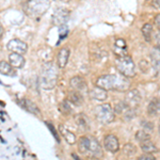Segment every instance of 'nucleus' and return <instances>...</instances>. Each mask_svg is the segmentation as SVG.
I'll use <instances>...</instances> for the list:
<instances>
[{
    "mask_svg": "<svg viewBox=\"0 0 160 160\" xmlns=\"http://www.w3.org/2000/svg\"><path fill=\"white\" fill-rule=\"evenodd\" d=\"M60 130H61V132H63V136H64V138H65V140L68 143L74 144L75 142H76V136H75L73 132H71V131H68V130H65L63 126H61L60 127Z\"/></svg>",
    "mask_w": 160,
    "mask_h": 160,
    "instance_id": "obj_24",
    "label": "nucleus"
},
{
    "mask_svg": "<svg viewBox=\"0 0 160 160\" xmlns=\"http://www.w3.org/2000/svg\"><path fill=\"white\" fill-rule=\"evenodd\" d=\"M69 11L66 9H57L55 14L52 16V22L53 24L57 26L65 25V22H68L69 18Z\"/></svg>",
    "mask_w": 160,
    "mask_h": 160,
    "instance_id": "obj_9",
    "label": "nucleus"
},
{
    "mask_svg": "<svg viewBox=\"0 0 160 160\" xmlns=\"http://www.w3.org/2000/svg\"><path fill=\"white\" fill-rule=\"evenodd\" d=\"M113 110L118 114L123 115L126 120H131L136 117V109H131L130 107H128V105L125 102H120L118 104H117Z\"/></svg>",
    "mask_w": 160,
    "mask_h": 160,
    "instance_id": "obj_6",
    "label": "nucleus"
},
{
    "mask_svg": "<svg viewBox=\"0 0 160 160\" xmlns=\"http://www.w3.org/2000/svg\"><path fill=\"white\" fill-rule=\"evenodd\" d=\"M159 110H160V104L158 98H153L149 102L148 106V113L149 117H158L159 115Z\"/></svg>",
    "mask_w": 160,
    "mask_h": 160,
    "instance_id": "obj_18",
    "label": "nucleus"
},
{
    "mask_svg": "<svg viewBox=\"0 0 160 160\" xmlns=\"http://www.w3.org/2000/svg\"><path fill=\"white\" fill-rule=\"evenodd\" d=\"M124 153L127 155V156H133L135 154H137V148L133 144L128 143L124 146Z\"/></svg>",
    "mask_w": 160,
    "mask_h": 160,
    "instance_id": "obj_25",
    "label": "nucleus"
},
{
    "mask_svg": "<svg viewBox=\"0 0 160 160\" xmlns=\"http://www.w3.org/2000/svg\"><path fill=\"white\" fill-rule=\"evenodd\" d=\"M9 61H10V64H11L13 68H22V66L25 65V58L22 55L16 53V52H11V53H10Z\"/></svg>",
    "mask_w": 160,
    "mask_h": 160,
    "instance_id": "obj_15",
    "label": "nucleus"
},
{
    "mask_svg": "<svg viewBox=\"0 0 160 160\" xmlns=\"http://www.w3.org/2000/svg\"><path fill=\"white\" fill-rule=\"evenodd\" d=\"M75 122L78 125V127L82 128V129H84V130L89 129V122H88L84 114H77L76 117H75Z\"/></svg>",
    "mask_w": 160,
    "mask_h": 160,
    "instance_id": "obj_22",
    "label": "nucleus"
},
{
    "mask_svg": "<svg viewBox=\"0 0 160 160\" xmlns=\"http://www.w3.org/2000/svg\"><path fill=\"white\" fill-rule=\"evenodd\" d=\"M143 129L144 131H146V132H152V131L154 130V124L151 123V122H148V123H144L143 124Z\"/></svg>",
    "mask_w": 160,
    "mask_h": 160,
    "instance_id": "obj_29",
    "label": "nucleus"
},
{
    "mask_svg": "<svg viewBox=\"0 0 160 160\" xmlns=\"http://www.w3.org/2000/svg\"><path fill=\"white\" fill-rule=\"evenodd\" d=\"M0 73L6 76H13L14 75V69L13 66L10 63H8L6 61L0 62Z\"/></svg>",
    "mask_w": 160,
    "mask_h": 160,
    "instance_id": "obj_21",
    "label": "nucleus"
},
{
    "mask_svg": "<svg viewBox=\"0 0 160 160\" xmlns=\"http://www.w3.org/2000/svg\"><path fill=\"white\" fill-rule=\"evenodd\" d=\"M78 149H79V153H81L82 155H88V154H89L90 137H81V138L79 139Z\"/></svg>",
    "mask_w": 160,
    "mask_h": 160,
    "instance_id": "obj_20",
    "label": "nucleus"
},
{
    "mask_svg": "<svg viewBox=\"0 0 160 160\" xmlns=\"http://www.w3.org/2000/svg\"><path fill=\"white\" fill-rule=\"evenodd\" d=\"M140 148L143 151V153L148 154H156L158 153V148L151 141V139H148L145 141L140 142Z\"/></svg>",
    "mask_w": 160,
    "mask_h": 160,
    "instance_id": "obj_17",
    "label": "nucleus"
},
{
    "mask_svg": "<svg viewBox=\"0 0 160 160\" xmlns=\"http://www.w3.org/2000/svg\"><path fill=\"white\" fill-rule=\"evenodd\" d=\"M107 91L105 89H102L99 87H95L94 89L90 91V97L94 100H98V102H104L107 99Z\"/></svg>",
    "mask_w": 160,
    "mask_h": 160,
    "instance_id": "obj_14",
    "label": "nucleus"
},
{
    "mask_svg": "<svg viewBox=\"0 0 160 160\" xmlns=\"http://www.w3.org/2000/svg\"><path fill=\"white\" fill-rule=\"evenodd\" d=\"M2 35H3V27H2V25L0 24V38H2Z\"/></svg>",
    "mask_w": 160,
    "mask_h": 160,
    "instance_id": "obj_34",
    "label": "nucleus"
},
{
    "mask_svg": "<svg viewBox=\"0 0 160 160\" xmlns=\"http://www.w3.org/2000/svg\"><path fill=\"white\" fill-rule=\"evenodd\" d=\"M62 1H64V2H68V1H71V0H62Z\"/></svg>",
    "mask_w": 160,
    "mask_h": 160,
    "instance_id": "obj_35",
    "label": "nucleus"
},
{
    "mask_svg": "<svg viewBox=\"0 0 160 160\" xmlns=\"http://www.w3.org/2000/svg\"><path fill=\"white\" fill-rule=\"evenodd\" d=\"M68 102H71L72 104L76 105V106H80L83 102V96H82V93H80L76 90H73L68 93Z\"/></svg>",
    "mask_w": 160,
    "mask_h": 160,
    "instance_id": "obj_19",
    "label": "nucleus"
},
{
    "mask_svg": "<svg viewBox=\"0 0 160 160\" xmlns=\"http://www.w3.org/2000/svg\"><path fill=\"white\" fill-rule=\"evenodd\" d=\"M155 22H156V25H157V27L159 28V26H160V15L158 14L156 16V18H155Z\"/></svg>",
    "mask_w": 160,
    "mask_h": 160,
    "instance_id": "obj_32",
    "label": "nucleus"
},
{
    "mask_svg": "<svg viewBox=\"0 0 160 160\" xmlns=\"http://www.w3.org/2000/svg\"><path fill=\"white\" fill-rule=\"evenodd\" d=\"M57 79H58V68L55 66V64L51 62L44 64L41 75V86L44 89H52L57 83Z\"/></svg>",
    "mask_w": 160,
    "mask_h": 160,
    "instance_id": "obj_2",
    "label": "nucleus"
},
{
    "mask_svg": "<svg viewBox=\"0 0 160 160\" xmlns=\"http://www.w3.org/2000/svg\"><path fill=\"white\" fill-rule=\"evenodd\" d=\"M49 7L50 2L48 0H29L25 4V12L33 18H38L47 12Z\"/></svg>",
    "mask_w": 160,
    "mask_h": 160,
    "instance_id": "obj_3",
    "label": "nucleus"
},
{
    "mask_svg": "<svg viewBox=\"0 0 160 160\" xmlns=\"http://www.w3.org/2000/svg\"><path fill=\"white\" fill-rule=\"evenodd\" d=\"M124 102L130 107L131 109H137L138 106L141 102V95L138 90H129L125 95V100Z\"/></svg>",
    "mask_w": 160,
    "mask_h": 160,
    "instance_id": "obj_7",
    "label": "nucleus"
},
{
    "mask_svg": "<svg viewBox=\"0 0 160 160\" xmlns=\"http://www.w3.org/2000/svg\"><path fill=\"white\" fill-rule=\"evenodd\" d=\"M69 58V49L68 47L61 48L60 51L58 52V57H57V60H58V65L60 68H65V65L68 64Z\"/></svg>",
    "mask_w": 160,
    "mask_h": 160,
    "instance_id": "obj_16",
    "label": "nucleus"
},
{
    "mask_svg": "<svg viewBox=\"0 0 160 160\" xmlns=\"http://www.w3.org/2000/svg\"><path fill=\"white\" fill-rule=\"evenodd\" d=\"M117 68L118 69V72H120L123 76L127 77V78L133 77L136 75L135 63H133L132 59L127 55L118 57L117 60Z\"/></svg>",
    "mask_w": 160,
    "mask_h": 160,
    "instance_id": "obj_4",
    "label": "nucleus"
},
{
    "mask_svg": "<svg viewBox=\"0 0 160 160\" xmlns=\"http://www.w3.org/2000/svg\"><path fill=\"white\" fill-rule=\"evenodd\" d=\"M104 145L107 151L110 153H117L120 149V143H118V138L114 135H108L104 139Z\"/></svg>",
    "mask_w": 160,
    "mask_h": 160,
    "instance_id": "obj_10",
    "label": "nucleus"
},
{
    "mask_svg": "<svg viewBox=\"0 0 160 160\" xmlns=\"http://www.w3.org/2000/svg\"><path fill=\"white\" fill-rule=\"evenodd\" d=\"M95 114L99 122L102 124H109L114 121L115 114L112 106L110 104H102L96 107L95 109Z\"/></svg>",
    "mask_w": 160,
    "mask_h": 160,
    "instance_id": "obj_5",
    "label": "nucleus"
},
{
    "mask_svg": "<svg viewBox=\"0 0 160 160\" xmlns=\"http://www.w3.org/2000/svg\"><path fill=\"white\" fill-rule=\"evenodd\" d=\"M96 87L105 89L106 91L114 90V91L125 92L129 90L130 82L127 77L123 76L122 74L118 75H102L96 80Z\"/></svg>",
    "mask_w": 160,
    "mask_h": 160,
    "instance_id": "obj_1",
    "label": "nucleus"
},
{
    "mask_svg": "<svg viewBox=\"0 0 160 160\" xmlns=\"http://www.w3.org/2000/svg\"><path fill=\"white\" fill-rule=\"evenodd\" d=\"M153 6H154V8H157V9H159V0H154V1H153Z\"/></svg>",
    "mask_w": 160,
    "mask_h": 160,
    "instance_id": "obj_33",
    "label": "nucleus"
},
{
    "mask_svg": "<svg viewBox=\"0 0 160 160\" xmlns=\"http://www.w3.org/2000/svg\"><path fill=\"white\" fill-rule=\"evenodd\" d=\"M139 66H140L141 71L143 72V73H148V68H149V63L145 60H142L140 63H139Z\"/></svg>",
    "mask_w": 160,
    "mask_h": 160,
    "instance_id": "obj_28",
    "label": "nucleus"
},
{
    "mask_svg": "<svg viewBox=\"0 0 160 160\" xmlns=\"http://www.w3.org/2000/svg\"><path fill=\"white\" fill-rule=\"evenodd\" d=\"M140 160H154L155 159V156L153 154H148V153H144L143 155H141L139 157Z\"/></svg>",
    "mask_w": 160,
    "mask_h": 160,
    "instance_id": "obj_31",
    "label": "nucleus"
},
{
    "mask_svg": "<svg viewBox=\"0 0 160 160\" xmlns=\"http://www.w3.org/2000/svg\"><path fill=\"white\" fill-rule=\"evenodd\" d=\"M59 31H60V38H64L68 33V28L65 25H61L60 28H59Z\"/></svg>",
    "mask_w": 160,
    "mask_h": 160,
    "instance_id": "obj_30",
    "label": "nucleus"
},
{
    "mask_svg": "<svg viewBox=\"0 0 160 160\" xmlns=\"http://www.w3.org/2000/svg\"><path fill=\"white\" fill-rule=\"evenodd\" d=\"M19 104L25 110H27L28 112L32 113V114H34V115H38V117H41V115H42L40 109H38V107L33 102H31L30 99H22Z\"/></svg>",
    "mask_w": 160,
    "mask_h": 160,
    "instance_id": "obj_12",
    "label": "nucleus"
},
{
    "mask_svg": "<svg viewBox=\"0 0 160 160\" xmlns=\"http://www.w3.org/2000/svg\"><path fill=\"white\" fill-rule=\"evenodd\" d=\"M7 47L11 52H16V53H19V55H24L28 50L27 44L25 42H22V40H18V38L11 40L7 44Z\"/></svg>",
    "mask_w": 160,
    "mask_h": 160,
    "instance_id": "obj_8",
    "label": "nucleus"
},
{
    "mask_svg": "<svg viewBox=\"0 0 160 160\" xmlns=\"http://www.w3.org/2000/svg\"><path fill=\"white\" fill-rule=\"evenodd\" d=\"M102 154V146H100L99 142L93 137H90V149L88 155L92 157H100Z\"/></svg>",
    "mask_w": 160,
    "mask_h": 160,
    "instance_id": "obj_13",
    "label": "nucleus"
},
{
    "mask_svg": "<svg viewBox=\"0 0 160 160\" xmlns=\"http://www.w3.org/2000/svg\"><path fill=\"white\" fill-rule=\"evenodd\" d=\"M136 139L139 142H142V141L148 140V139H151V135H149L148 132H146V131H144V130H140V131H138V132L136 133Z\"/></svg>",
    "mask_w": 160,
    "mask_h": 160,
    "instance_id": "obj_26",
    "label": "nucleus"
},
{
    "mask_svg": "<svg viewBox=\"0 0 160 160\" xmlns=\"http://www.w3.org/2000/svg\"><path fill=\"white\" fill-rule=\"evenodd\" d=\"M152 33H153V26L151 24H145L142 28V34L146 42H151L152 40Z\"/></svg>",
    "mask_w": 160,
    "mask_h": 160,
    "instance_id": "obj_23",
    "label": "nucleus"
},
{
    "mask_svg": "<svg viewBox=\"0 0 160 160\" xmlns=\"http://www.w3.org/2000/svg\"><path fill=\"white\" fill-rule=\"evenodd\" d=\"M69 84L73 88V90H76L80 93L88 92V83L86 81V79L81 76H75L71 79Z\"/></svg>",
    "mask_w": 160,
    "mask_h": 160,
    "instance_id": "obj_11",
    "label": "nucleus"
},
{
    "mask_svg": "<svg viewBox=\"0 0 160 160\" xmlns=\"http://www.w3.org/2000/svg\"><path fill=\"white\" fill-rule=\"evenodd\" d=\"M60 110L62 113H64V114H69V113H72L71 106L68 105V100H65V102H63L62 104H60Z\"/></svg>",
    "mask_w": 160,
    "mask_h": 160,
    "instance_id": "obj_27",
    "label": "nucleus"
}]
</instances>
